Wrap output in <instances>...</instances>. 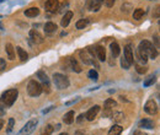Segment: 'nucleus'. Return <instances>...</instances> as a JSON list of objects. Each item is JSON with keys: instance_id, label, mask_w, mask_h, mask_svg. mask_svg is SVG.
<instances>
[{"instance_id": "7c9ffc66", "label": "nucleus", "mask_w": 160, "mask_h": 135, "mask_svg": "<svg viewBox=\"0 0 160 135\" xmlns=\"http://www.w3.org/2000/svg\"><path fill=\"white\" fill-rule=\"evenodd\" d=\"M136 70H137V73L138 74H145L146 73V68L144 66V65H139V64H136Z\"/></svg>"}, {"instance_id": "2eb2a0df", "label": "nucleus", "mask_w": 160, "mask_h": 135, "mask_svg": "<svg viewBox=\"0 0 160 135\" xmlns=\"http://www.w3.org/2000/svg\"><path fill=\"white\" fill-rule=\"evenodd\" d=\"M25 15L27 17H36L39 15V9L38 8H29L25 10Z\"/></svg>"}, {"instance_id": "f3484780", "label": "nucleus", "mask_w": 160, "mask_h": 135, "mask_svg": "<svg viewBox=\"0 0 160 135\" xmlns=\"http://www.w3.org/2000/svg\"><path fill=\"white\" fill-rule=\"evenodd\" d=\"M110 49H111V54H112V57H118L119 56V53H121V48H119L118 43L117 42H112L110 44Z\"/></svg>"}, {"instance_id": "2f4dec72", "label": "nucleus", "mask_w": 160, "mask_h": 135, "mask_svg": "<svg viewBox=\"0 0 160 135\" xmlns=\"http://www.w3.org/2000/svg\"><path fill=\"white\" fill-rule=\"evenodd\" d=\"M88 75H89V77L91 79V80H97L99 79V74H97V71H95L94 69H92V70H90L89 73H88Z\"/></svg>"}, {"instance_id": "a878e982", "label": "nucleus", "mask_w": 160, "mask_h": 135, "mask_svg": "<svg viewBox=\"0 0 160 135\" xmlns=\"http://www.w3.org/2000/svg\"><path fill=\"white\" fill-rule=\"evenodd\" d=\"M143 15H144V10L142 8H138V9L134 10V12H133V19H134V20H140L143 17Z\"/></svg>"}, {"instance_id": "423d86ee", "label": "nucleus", "mask_w": 160, "mask_h": 135, "mask_svg": "<svg viewBox=\"0 0 160 135\" xmlns=\"http://www.w3.org/2000/svg\"><path fill=\"white\" fill-rule=\"evenodd\" d=\"M152 47H153V44L149 42V40H145V39H144V40H142V42L139 43L137 50L140 52V53H143V54H145V56H149Z\"/></svg>"}, {"instance_id": "1a4fd4ad", "label": "nucleus", "mask_w": 160, "mask_h": 135, "mask_svg": "<svg viewBox=\"0 0 160 135\" xmlns=\"http://www.w3.org/2000/svg\"><path fill=\"white\" fill-rule=\"evenodd\" d=\"M100 106H94V107H91L90 110L86 112V114H85V117H86V119L89 120V122H92L95 119V117L97 116V113L100 112Z\"/></svg>"}, {"instance_id": "a19ab883", "label": "nucleus", "mask_w": 160, "mask_h": 135, "mask_svg": "<svg viewBox=\"0 0 160 135\" xmlns=\"http://www.w3.org/2000/svg\"><path fill=\"white\" fill-rule=\"evenodd\" d=\"M84 117H85V116H84V114H82V116H80V117H79V118H78V122H82V120H83V118H84Z\"/></svg>"}, {"instance_id": "4c0bfd02", "label": "nucleus", "mask_w": 160, "mask_h": 135, "mask_svg": "<svg viewBox=\"0 0 160 135\" xmlns=\"http://www.w3.org/2000/svg\"><path fill=\"white\" fill-rule=\"evenodd\" d=\"M115 117H116V120H121V119H122V117H123V113H121V112L115 113Z\"/></svg>"}, {"instance_id": "dca6fc26", "label": "nucleus", "mask_w": 160, "mask_h": 135, "mask_svg": "<svg viewBox=\"0 0 160 135\" xmlns=\"http://www.w3.org/2000/svg\"><path fill=\"white\" fill-rule=\"evenodd\" d=\"M96 56L99 58L100 62H105L106 60V50L102 46H97L96 47Z\"/></svg>"}, {"instance_id": "39448f33", "label": "nucleus", "mask_w": 160, "mask_h": 135, "mask_svg": "<svg viewBox=\"0 0 160 135\" xmlns=\"http://www.w3.org/2000/svg\"><path fill=\"white\" fill-rule=\"evenodd\" d=\"M144 111L148 114H150V116L156 114V112H158V103L154 100L146 101V103L144 104Z\"/></svg>"}, {"instance_id": "37998d69", "label": "nucleus", "mask_w": 160, "mask_h": 135, "mask_svg": "<svg viewBox=\"0 0 160 135\" xmlns=\"http://www.w3.org/2000/svg\"><path fill=\"white\" fill-rule=\"evenodd\" d=\"M60 135H69V134H66V133H63V134H60Z\"/></svg>"}, {"instance_id": "5701e85b", "label": "nucleus", "mask_w": 160, "mask_h": 135, "mask_svg": "<svg viewBox=\"0 0 160 135\" xmlns=\"http://www.w3.org/2000/svg\"><path fill=\"white\" fill-rule=\"evenodd\" d=\"M117 106V102L115 101V100H112V98H109V100H106L105 101V110H109V111H112V108L113 107H116Z\"/></svg>"}, {"instance_id": "412c9836", "label": "nucleus", "mask_w": 160, "mask_h": 135, "mask_svg": "<svg viewBox=\"0 0 160 135\" xmlns=\"http://www.w3.org/2000/svg\"><path fill=\"white\" fill-rule=\"evenodd\" d=\"M16 52H17V54H19V58H20V60H22V62L27 60V58H29V54L26 53V50H25V49H22L21 47H17V48H16Z\"/></svg>"}, {"instance_id": "4468645a", "label": "nucleus", "mask_w": 160, "mask_h": 135, "mask_svg": "<svg viewBox=\"0 0 160 135\" xmlns=\"http://www.w3.org/2000/svg\"><path fill=\"white\" fill-rule=\"evenodd\" d=\"M154 122L152 119H142L139 122V127L140 128H145V129H153L154 128Z\"/></svg>"}, {"instance_id": "cd10ccee", "label": "nucleus", "mask_w": 160, "mask_h": 135, "mask_svg": "<svg viewBox=\"0 0 160 135\" xmlns=\"http://www.w3.org/2000/svg\"><path fill=\"white\" fill-rule=\"evenodd\" d=\"M154 82H155V75H150L148 79L144 81V87H148V86L153 85Z\"/></svg>"}, {"instance_id": "9b49d317", "label": "nucleus", "mask_w": 160, "mask_h": 135, "mask_svg": "<svg viewBox=\"0 0 160 135\" xmlns=\"http://www.w3.org/2000/svg\"><path fill=\"white\" fill-rule=\"evenodd\" d=\"M30 37L32 38V40H33V42H36V43H43V40H45L43 36L39 33L37 30H31L30 31Z\"/></svg>"}, {"instance_id": "a211bd4d", "label": "nucleus", "mask_w": 160, "mask_h": 135, "mask_svg": "<svg viewBox=\"0 0 160 135\" xmlns=\"http://www.w3.org/2000/svg\"><path fill=\"white\" fill-rule=\"evenodd\" d=\"M5 50H6V54H8V58L10 60H14L15 59V49H14V47H12V44L8 43L5 46Z\"/></svg>"}, {"instance_id": "0eeeda50", "label": "nucleus", "mask_w": 160, "mask_h": 135, "mask_svg": "<svg viewBox=\"0 0 160 135\" xmlns=\"http://www.w3.org/2000/svg\"><path fill=\"white\" fill-rule=\"evenodd\" d=\"M45 8H46L47 11L54 14L59 9V2L58 0H47V2L45 3Z\"/></svg>"}, {"instance_id": "7ed1b4c3", "label": "nucleus", "mask_w": 160, "mask_h": 135, "mask_svg": "<svg viewBox=\"0 0 160 135\" xmlns=\"http://www.w3.org/2000/svg\"><path fill=\"white\" fill-rule=\"evenodd\" d=\"M43 91V86L36 80H31L27 85V92L31 97H38Z\"/></svg>"}, {"instance_id": "473e14b6", "label": "nucleus", "mask_w": 160, "mask_h": 135, "mask_svg": "<svg viewBox=\"0 0 160 135\" xmlns=\"http://www.w3.org/2000/svg\"><path fill=\"white\" fill-rule=\"evenodd\" d=\"M121 65H122L123 69H126V70H128V69H129V66H131V65H129V63L125 59V57H122V58H121Z\"/></svg>"}, {"instance_id": "58836bf2", "label": "nucleus", "mask_w": 160, "mask_h": 135, "mask_svg": "<svg viewBox=\"0 0 160 135\" xmlns=\"http://www.w3.org/2000/svg\"><path fill=\"white\" fill-rule=\"evenodd\" d=\"M133 135H146V134H145L144 131H142V130H136Z\"/></svg>"}, {"instance_id": "f03ea898", "label": "nucleus", "mask_w": 160, "mask_h": 135, "mask_svg": "<svg viewBox=\"0 0 160 135\" xmlns=\"http://www.w3.org/2000/svg\"><path fill=\"white\" fill-rule=\"evenodd\" d=\"M52 80H53V84H54V86L58 90H65V88H68L69 85H70L69 79L66 77L65 75L59 74V73H56L54 75H53L52 76Z\"/></svg>"}, {"instance_id": "e433bc0d", "label": "nucleus", "mask_w": 160, "mask_h": 135, "mask_svg": "<svg viewBox=\"0 0 160 135\" xmlns=\"http://www.w3.org/2000/svg\"><path fill=\"white\" fill-rule=\"evenodd\" d=\"M5 68H6V63H5V60L0 58V71H2V70H4Z\"/></svg>"}, {"instance_id": "ea45409f", "label": "nucleus", "mask_w": 160, "mask_h": 135, "mask_svg": "<svg viewBox=\"0 0 160 135\" xmlns=\"http://www.w3.org/2000/svg\"><path fill=\"white\" fill-rule=\"evenodd\" d=\"M3 127H4V120H3V119H0V130L3 129Z\"/></svg>"}, {"instance_id": "b1692460", "label": "nucleus", "mask_w": 160, "mask_h": 135, "mask_svg": "<svg viewBox=\"0 0 160 135\" xmlns=\"http://www.w3.org/2000/svg\"><path fill=\"white\" fill-rule=\"evenodd\" d=\"M70 64H72V68H73V70L75 71V73H82V66H80V64L78 63V60L75 59V58H72L70 59Z\"/></svg>"}, {"instance_id": "79ce46f5", "label": "nucleus", "mask_w": 160, "mask_h": 135, "mask_svg": "<svg viewBox=\"0 0 160 135\" xmlns=\"http://www.w3.org/2000/svg\"><path fill=\"white\" fill-rule=\"evenodd\" d=\"M4 114V110H3V107L0 106V116H3Z\"/></svg>"}, {"instance_id": "f257e3e1", "label": "nucleus", "mask_w": 160, "mask_h": 135, "mask_svg": "<svg viewBox=\"0 0 160 135\" xmlns=\"http://www.w3.org/2000/svg\"><path fill=\"white\" fill-rule=\"evenodd\" d=\"M17 96H19V91L16 88L6 90L5 92L2 93V96H0V106L3 108L11 107L15 103V101L17 100Z\"/></svg>"}, {"instance_id": "9d476101", "label": "nucleus", "mask_w": 160, "mask_h": 135, "mask_svg": "<svg viewBox=\"0 0 160 135\" xmlns=\"http://www.w3.org/2000/svg\"><path fill=\"white\" fill-rule=\"evenodd\" d=\"M36 75H37V77L45 84V88H46V91L49 92V79H48V76L46 75V73H45L43 70H39V71H37Z\"/></svg>"}, {"instance_id": "6ab92c4d", "label": "nucleus", "mask_w": 160, "mask_h": 135, "mask_svg": "<svg viewBox=\"0 0 160 135\" xmlns=\"http://www.w3.org/2000/svg\"><path fill=\"white\" fill-rule=\"evenodd\" d=\"M74 116H75L74 111H69L68 113H65V114H64V117H63V122H64L65 124H72L73 122H74Z\"/></svg>"}, {"instance_id": "20e7f679", "label": "nucleus", "mask_w": 160, "mask_h": 135, "mask_svg": "<svg viewBox=\"0 0 160 135\" xmlns=\"http://www.w3.org/2000/svg\"><path fill=\"white\" fill-rule=\"evenodd\" d=\"M37 124H38V119H37V118L29 120L27 123H26V124L22 127V129L19 131V135H31V134L35 131Z\"/></svg>"}, {"instance_id": "f8f14e48", "label": "nucleus", "mask_w": 160, "mask_h": 135, "mask_svg": "<svg viewBox=\"0 0 160 135\" xmlns=\"http://www.w3.org/2000/svg\"><path fill=\"white\" fill-rule=\"evenodd\" d=\"M79 54H80V58H82V60L85 64H95V62L91 59V57H90V54H89L88 50H80Z\"/></svg>"}, {"instance_id": "4be33fe9", "label": "nucleus", "mask_w": 160, "mask_h": 135, "mask_svg": "<svg viewBox=\"0 0 160 135\" xmlns=\"http://www.w3.org/2000/svg\"><path fill=\"white\" fill-rule=\"evenodd\" d=\"M57 30V25L54 22H47L45 25V31L47 33H52V32H54Z\"/></svg>"}, {"instance_id": "c85d7f7f", "label": "nucleus", "mask_w": 160, "mask_h": 135, "mask_svg": "<svg viewBox=\"0 0 160 135\" xmlns=\"http://www.w3.org/2000/svg\"><path fill=\"white\" fill-rule=\"evenodd\" d=\"M86 25H88V20H85V19L79 20V21L76 22V28H78V30H83V28H85Z\"/></svg>"}, {"instance_id": "ddd939ff", "label": "nucleus", "mask_w": 160, "mask_h": 135, "mask_svg": "<svg viewBox=\"0 0 160 135\" xmlns=\"http://www.w3.org/2000/svg\"><path fill=\"white\" fill-rule=\"evenodd\" d=\"M73 19V12L72 11H66L65 12V15L63 16V19H62V22H60V25H62V27H68V25L70 23V20Z\"/></svg>"}, {"instance_id": "c756f323", "label": "nucleus", "mask_w": 160, "mask_h": 135, "mask_svg": "<svg viewBox=\"0 0 160 135\" xmlns=\"http://www.w3.org/2000/svg\"><path fill=\"white\" fill-rule=\"evenodd\" d=\"M53 130H54V128H53L52 125H47V127L42 130V133L39 134V135H51V134L53 133Z\"/></svg>"}, {"instance_id": "72a5a7b5", "label": "nucleus", "mask_w": 160, "mask_h": 135, "mask_svg": "<svg viewBox=\"0 0 160 135\" xmlns=\"http://www.w3.org/2000/svg\"><path fill=\"white\" fill-rule=\"evenodd\" d=\"M121 9H122V11H123V12L128 14V12L131 11V9H132V5H131L129 3H126V4H123V5H122V8H121Z\"/></svg>"}, {"instance_id": "aec40b11", "label": "nucleus", "mask_w": 160, "mask_h": 135, "mask_svg": "<svg viewBox=\"0 0 160 135\" xmlns=\"http://www.w3.org/2000/svg\"><path fill=\"white\" fill-rule=\"evenodd\" d=\"M122 130H123V128H122L121 125L116 124V125H113V127L110 129V131H109V135H121Z\"/></svg>"}, {"instance_id": "c9c22d12", "label": "nucleus", "mask_w": 160, "mask_h": 135, "mask_svg": "<svg viewBox=\"0 0 160 135\" xmlns=\"http://www.w3.org/2000/svg\"><path fill=\"white\" fill-rule=\"evenodd\" d=\"M102 3L107 8H112L115 5V3H116V0H102Z\"/></svg>"}, {"instance_id": "393cba45", "label": "nucleus", "mask_w": 160, "mask_h": 135, "mask_svg": "<svg viewBox=\"0 0 160 135\" xmlns=\"http://www.w3.org/2000/svg\"><path fill=\"white\" fill-rule=\"evenodd\" d=\"M136 57L138 59V62H140L142 64H146V62H148V56H145V54L140 53V52H136Z\"/></svg>"}, {"instance_id": "6e6552de", "label": "nucleus", "mask_w": 160, "mask_h": 135, "mask_svg": "<svg viewBox=\"0 0 160 135\" xmlns=\"http://www.w3.org/2000/svg\"><path fill=\"white\" fill-rule=\"evenodd\" d=\"M123 57L129 63V65H132L134 63V56H133V50H132V46L128 44L125 47V52H123Z\"/></svg>"}, {"instance_id": "f704fd0d", "label": "nucleus", "mask_w": 160, "mask_h": 135, "mask_svg": "<svg viewBox=\"0 0 160 135\" xmlns=\"http://www.w3.org/2000/svg\"><path fill=\"white\" fill-rule=\"evenodd\" d=\"M14 124H15L14 118H10L9 119V125H8V133H10L12 129H14Z\"/></svg>"}, {"instance_id": "bb28decb", "label": "nucleus", "mask_w": 160, "mask_h": 135, "mask_svg": "<svg viewBox=\"0 0 160 135\" xmlns=\"http://www.w3.org/2000/svg\"><path fill=\"white\" fill-rule=\"evenodd\" d=\"M101 4H102V0H94V3L91 5V10L92 11H99L100 8H101Z\"/></svg>"}]
</instances>
